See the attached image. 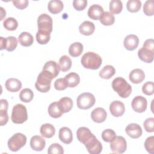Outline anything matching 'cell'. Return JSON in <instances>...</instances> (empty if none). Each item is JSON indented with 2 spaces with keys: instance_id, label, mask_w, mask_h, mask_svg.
Masks as SVG:
<instances>
[{
  "instance_id": "6da1fadb",
  "label": "cell",
  "mask_w": 154,
  "mask_h": 154,
  "mask_svg": "<svg viewBox=\"0 0 154 154\" xmlns=\"http://www.w3.org/2000/svg\"><path fill=\"white\" fill-rule=\"evenodd\" d=\"M102 60L99 55L93 52H87L84 54L81 60V63L85 69L97 70L102 64Z\"/></svg>"
},
{
  "instance_id": "7a4b0ae2",
  "label": "cell",
  "mask_w": 154,
  "mask_h": 154,
  "mask_svg": "<svg viewBox=\"0 0 154 154\" xmlns=\"http://www.w3.org/2000/svg\"><path fill=\"white\" fill-rule=\"evenodd\" d=\"M112 89L122 98H126L132 93V87L122 77H117L112 82Z\"/></svg>"
},
{
  "instance_id": "3957f363",
  "label": "cell",
  "mask_w": 154,
  "mask_h": 154,
  "mask_svg": "<svg viewBox=\"0 0 154 154\" xmlns=\"http://www.w3.org/2000/svg\"><path fill=\"white\" fill-rule=\"evenodd\" d=\"M52 76L45 70H42L37 76L35 84V88L41 93H46L51 88Z\"/></svg>"
},
{
  "instance_id": "277c9868",
  "label": "cell",
  "mask_w": 154,
  "mask_h": 154,
  "mask_svg": "<svg viewBox=\"0 0 154 154\" xmlns=\"http://www.w3.org/2000/svg\"><path fill=\"white\" fill-rule=\"evenodd\" d=\"M11 119L14 123L22 124L28 119V113L26 107L20 103L14 105L12 109Z\"/></svg>"
},
{
  "instance_id": "5b68a950",
  "label": "cell",
  "mask_w": 154,
  "mask_h": 154,
  "mask_svg": "<svg viewBox=\"0 0 154 154\" xmlns=\"http://www.w3.org/2000/svg\"><path fill=\"white\" fill-rule=\"evenodd\" d=\"M26 137L23 134L16 133L8 140V147L11 151L17 152L26 144Z\"/></svg>"
},
{
  "instance_id": "8992f818",
  "label": "cell",
  "mask_w": 154,
  "mask_h": 154,
  "mask_svg": "<svg viewBox=\"0 0 154 154\" xmlns=\"http://www.w3.org/2000/svg\"><path fill=\"white\" fill-rule=\"evenodd\" d=\"M96 99L94 95L90 93L85 92L79 94L76 99L78 107L81 109H88L95 103Z\"/></svg>"
},
{
  "instance_id": "52a82bcc",
  "label": "cell",
  "mask_w": 154,
  "mask_h": 154,
  "mask_svg": "<svg viewBox=\"0 0 154 154\" xmlns=\"http://www.w3.org/2000/svg\"><path fill=\"white\" fill-rule=\"evenodd\" d=\"M52 19L46 13L40 14L37 19L38 31L51 34L52 31Z\"/></svg>"
},
{
  "instance_id": "ba28073f",
  "label": "cell",
  "mask_w": 154,
  "mask_h": 154,
  "mask_svg": "<svg viewBox=\"0 0 154 154\" xmlns=\"http://www.w3.org/2000/svg\"><path fill=\"white\" fill-rule=\"evenodd\" d=\"M84 144L88 153L91 154H99L102 150V145L94 135L90 138Z\"/></svg>"
},
{
  "instance_id": "9c48e42d",
  "label": "cell",
  "mask_w": 154,
  "mask_h": 154,
  "mask_svg": "<svg viewBox=\"0 0 154 154\" xmlns=\"http://www.w3.org/2000/svg\"><path fill=\"white\" fill-rule=\"evenodd\" d=\"M110 148L113 153H123L127 148L126 141L122 136H116L114 140L110 143Z\"/></svg>"
},
{
  "instance_id": "30bf717a",
  "label": "cell",
  "mask_w": 154,
  "mask_h": 154,
  "mask_svg": "<svg viewBox=\"0 0 154 154\" xmlns=\"http://www.w3.org/2000/svg\"><path fill=\"white\" fill-rule=\"evenodd\" d=\"M0 43V49L2 50L5 49L8 52H11L14 51L17 46V38L14 36H9L7 38L1 37Z\"/></svg>"
},
{
  "instance_id": "8fae6325",
  "label": "cell",
  "mask_w": 154,
  "mask_h": 154,
  "mask_svg": "<svg viewBox=\"0 0 154 154\" xmlns=\"http://www.w3.org/2000/svg\"><path fill=\"white\" fill-rule=\"evenodd\" d=\"M147 102L145 97L141 96L135 97L131 103V106L134 111L137 112H143L147 109Z\"/></svg>"
},
{
  "instance_id": "7c38bea8",
  "label": "cell",
  "mask_w": 154,
  "mask_h": 154,
  "mask_svg": "<svg viewBox=\"0 0 154 154\" xmlns=\"http://www.w3.org/2000/svg\"><path fill=\"white\" fill-rule=\"evenodd\" d=\"M109 111L114 117H120L123 116L125 111V105L119 100H114L109 105Z\"/></svg>"
},
{
  "instance_id": "4fadbf2b",
  "label": "cell",
  "mask_w": 154,
  "mask_h": 154,
  "mask_svg": "<svg viewBox=\"0 0 154 154\" xmlns=\"http://www.w3.org/2000/svg\"><path fill=\"white\" fill-rule=\"evenodd\" d=\"M126 132L127 135L132 138H138L142 135L141 127L137 123H132L129 124L126 129Z\"/></svg>"
},
{
  "instance_id": "5bb4252c",
  "label": "cell",
  "mask_w": 154,
  "mask_h": 154,
  "mask_svg": "<svg viewBox=\"0 0 154 154\" xmlns=\"http://www.w3.org/2000/svg\"><path fill=\"white\" fill-rule=\"evenodd\" d=\"M43 70H45L49 73L52 77L55 78L59 75L60 68L59 64L54 61H47L43 67Z\"/></svg>"
},
{
  "instance_id": "9a60e30c",
  "label": "cell",
  "mask_w": 154,
  "mask_h": 154,
  "mask_svg": "<svg viewBox=\"0 0 154 154\" xmlns=\"http://www.w3.org/2000/svg\"><path fill=\"white\" fill-rule=\"evenodd\" d=\"M139 44L138 37L134 34L128 35L124 39L123 45L128 51H133L135 49Z\"/></svg>"
},
{
  "instance_id": "2e32d148",
  "label": "cell",
  "mask_w": 154,
  "mask_h": 154,
  "mask_svg": "<svg viewBox=\"0 0 154 154\" xmlns=\"http://www.w3.org/2000/svg\"><path fill=\"white\" fill-rule=\"evenodd\" d=\"M107 117V113L106 111L100 107L96 108L93 110L91 113V117L93 122L100 123L103 122Z\"/></svg>"
},
{
  "instance_id": "e0dca14e",
  "label": "cell",
  "mask_w": 154,
  "mask_h": 154,
  "mask_svg": "<svg viewBox=\"0 0 154 154\" xmlns=\"http://www.w3.org/2000/svg\"><path fill=\"white\" fill-rule=\"evenodd\" d=\"M46 146V141L43 138L38 135H34L30 140V146L35 151H42Z\"/></svg>"
},
{
  "instance_id": "ac0fdd59",
  "label": "cell",
  "mask_w": 154,
  "mask_h": 154,
  "mask_svg": "<svg viewBox=\"0 0 154 154\" xmlns=\"http://www.w3.org/2000/svg\"><path fill=\"white\" fill-rule=\"evenodd\" d=\"M72 135V132L69 128L63 127L60 128L59 131L58 137L61 141L64 144H69L71 143L73 140Z\"/></svg>"
},
{
  "instance_id": "d6986e66",
  "label": "cell",
  "mask_w": 154,
  "mask_h": 154,
  "mask_svg": "<svg viewBox=\"0 0 154 154\" xmlns=\"http://www.w3.org/2000/svg\"><path fill=\"white\" fill-rule=\"evenodd\" d=\"M154 51L146 49L144 47L141 48L138 51V56L139 58L147 63H151L153 60Z\"/></svg>"
},
{
  "instance_id": "ffe728a7",
  "label": "cell",
  "mask_w": 154,
  "mask_h": 154,
  "mask_svg": "<svg viewBox=\"0 0 154 154\" xmlns=\"http://www.w3.org/2000/svg\"><path fill=\"white\" fill-rule=\"evenodd\" d=\"M129 78L131 82L134 84H140L145 79L144 72L140 69H133L129 75Z\"/></svg>"
},
{
  "instance_id": "44dd1931",
  "label": "cell",
  "mask_w": 154,
  "mask_h": 154,
  "mask_svg": "<svg viewBox=\"0 0 154 154\" xmlns=\"http://www.w3.org/2000/svg\"><path fill=\"white\" fill-rule=\"evenodd\" d=\"M93 135L90 130L86 127H80L76 131L77 138L83 144Z\"/></svg>"
},
{
  "instance_id": "7402d4cb",
  "label": "cell",
  "mask_w": 154,
  "mask_h": 154,
  "mask_svg": "<svg viewBox=\"0 0 154 154\" xmlns=\"http://www.w3.org/2000/svg\"><path fill=\"white\" fill-rule=\"evenodd\" d=\"M103 12V8L102 6L99 4H93L89 7L87 14L93 20H99Z\"/></svg>"
},
{
  "instance_id": "603a6c76",
  "label": "cell",
  "mask_w": 154,
  "mask_h": 154,
  "mask_svg": "<svg viewBox=\"0 0 154 154\" xmlns=\"http://www.w3.org/2000/svg\"><path fill=\"white\" fill-rule=\"evenodd\" d=\"M95 30L94 24L88 20L83 22L79 26V31L81 34L84 35H91Z\"/></svg>"
},
{
  "instance_id": "cb8c5ba5",
  "label": "cell",
  "mask_w": 154,
  "mask_h": 154,
  "mask_svg": "<svg viewBox=\"0 0 154 154\" xmlns=\"http://www.w3.org/2000/svg\"><path fill=\"white\" fill-rule=\"evenodd\" d=\"M5 87L10 92H17L22 88V83L16 78H9L5 81Z\"/></svg>"
},
{
  "instance_id": "d4e9b609",
  "label": "cell",
  "mask_w": 154,
  "mask_h": 154,
  "mask_svg": "<svg viewBox=\"0 0 154 154\" xmlns=\"http://www.w3.org/2000/svg\"><path fill=\"white\" fill-rule=\"evenodd\" d=\"M49 115L54 119H57L60 117L63 114L58 102H52L48 107V109Z\"/></svg>"
},
{
  "instance_id": "484cf974",
  "label": "cell",
  "mask_w": 154,
  "mask_h": 154,
  "mask_svg": "<svg viewBox=\"0 0 154 154\" xmlns=\"http://www.w3.org/2000/svg\"><path fill=\"white\" fill-rule=\"evenodd\" d=\"M40 132L42 137L50 138H52L55 134V127L50 123H45L41 126Z\"/></svg>"
},
{
  "instance_id": "4316f807",
  "label": "cell",
  "mask_w": 154,
  "mask_h": 154,
  "mask_svg": "<svg viewBox=\"0 0 154 154\" xmlns=\"http://www.w3.org/2000/svg\"><path fill=\"white\" fill-rule=\"evenodd\" d=\"M18 42L22 46L28 47L32 45L34 38L30 33L28 32H22L18 37Z\"/></svg>"
},
{
  "instance_id": "83f0119b",
  "label": "cell",
  "mask_w": 154,
  "mask_h": 154,
  "mask_svg": "<svg viewBox=\"0 0 154 154\" xmlns=\"http://www.w3.org/2000/svg\"><path fill=\"white\" fill-rule=\"evenodd\" d=\"M64 7L63 3L60 0H51L48 2V8L52 14H58L60 13Z\"/></svg>"
},
{
  "instance_id": "f1b7e54d",
  "label": "cell",
  "mask_w": 154,
  "mask_h": 154,
  "mask_svg": "<svg viewBox=\"0 0 154 154\" xmlns=\"http://www.w3.org/2000/svg\"><path fill=\"white\" fill-rule=\"evenodd\" d=\"M116 73L115 68L111 65L105 66L99 72V76L104 79H110Z\"/></svg>"
},
{
  "instance_id": "f546056e",
  "label": "cell",
  "mask_w": 154,
  "mask_h": 154,
  "mask_svg": "<svg viewBox=\"0 0 154 154\" xmlns=\"http://www.w3.org/2000/svg\"><path fill=\"white\" fill-rule=\"evenodd\" d=\"M83 52V45L80 42L72 43L69 48V53L73 57H77L81 55Z\"/></svg>"
},
{
  "instance_id": "4dcf8cb0",
  "label": "cell",
  "mask_w": 154,
  "mask_h": 154,
  "mask_svg": "<svg viewBox=\"0 0 154 154\" xmlns=\"http://www.w3.org/2000/svg\"><path fill=\"white\" fill-rule=\"evenodd\" d=\"M63 113L69 112L73 107V101L68 97H63L58 102Z\"/></svg>"
},
{
  "instance_id": "1f68e13d",
  "label": "cell",
  "mask_w": 154,
  "mask_h": 154,
  "mask_svg": "<svg viewBox=\"0 0 154 154\" xmlns=\"http://www.w3.org/2000/svg\"><path fill=\"white\" fill-rule=\"evenodd\" d=\"M64 78L68 83V87L70 88L75 87L80 82V77L79 75L75 72H71L66 75Z\"/></svg>"
},
{
  "instance_id": "d6a6232c",
  "label": "cell",
  "mask_w": 154,
  "mask_h": 154,
  "mask_svg": "<svg viewBox=\"0 0 154 154\" xmlns=\"http://www.w3.org/2000/svg\"><path fill=\"white\" fill-rule=\"evenodd\" d=\"M100 22L105 26L112 25L114 23L115 17L113 14L109 11H105L101 14L99 18Z\"/></svg>"
},
{
  "instance_id": "836d02e7",
  "label": "cell",
  "mask_w": 154,
  "mask_h": 154,
  "mask_svg": "<svg viewBox=\"0 0 154 154\" xmlns=\"http://www.w3.org/2000/svg\"><path fill=\"white\" fill-rule=\"evenodd\" d=\"M59 66L60 70L63 72L70 70L72 66V60L67 55H63L59 60Z\"/></svg>"
},
{
  "instance_id": "e575fe53",
  "label": "cell",
  "mask_w": 154,
  "mask_h": 154,
  "mask_svg": "<svg viewBox=\"0 0 154 154\" xmlns=\"http://www.w3.org/2000/svg\"><path fill=\"white\" fill-rule=\"evenodd\" d=\"M33 97V91L30 88H28L23 89L19 94V98L20 100L25 103L30 102L32 100Z\"/></svg>"
},
{
  "instance_id": "d590c367",
  "label": "cell",
  "mask_w": 154,
  "mask_h": 154,
  "mask_svg": "<svg viewBox=\"0 0 154 154\" xmlns=\"http://www.w3.org/2000/svg\"><path fill=\"white\" fill-rule=\"evenodd\" d=\"M123 9L122 2L120 0H112L109 2V11L112 14H119Z\"/></svg>"
},
{
  "instance_id": "8d00e7d4",
  "label": "cell",
  "mask_w": 154,
  "mask_h": 154,
  "mask_svg": "<svg viewBox=\"0 0 154 154\" xmlns=\"http://www.w3.org/2000/svg\"><path fill=\"white\" fill-rule=\"evenodd\" d=\"M4 27L8 31H14L18 26V22L14 17H8L3 22Z\"/></svg>"
},
{
  "instance_id": "74e56055",
  "label": "cell",
  "mask_w": 154,
  "mask_h": 154,
  "mask_svg": "<svg viewBox=\"0 0 154 154\" xmlns=\"http://www.w3.org/2000/svg\"><path fill=\"white\" fill-rule=\"evenodd\" d=\"M141 7V2L139 0H129L126 4L127 10L131 13L138 12Z\"/></svg>"
},
{
  "instance_id": "f35d334b",
  "label": "cell",
  "mask_w": 154,
  "mask_h": 154,
  "mask_svg": "<svg viewBox=\"0 0 154 154\" xmlns=\"http://www.w3.org/2000/svg\"><path fill=\"white\" fill-rule=\"evenodd\" d=\"M116 137V132L111 129H107L104 130L102 132V140L107 143H111Z\"/></svg>"
},
{
  "instance_id": "ab89813d",
  "label": "cell",
  "mask_w": 154,
  "mask_h": 154,
  "mask_svg": "<svg viewBox=\"0 0 154 154\" xmlns=\"http://www.w3.org/2000/svg\"><path fill=\"white\" fill-rule=\"evenodd\" d=\"M154 1L147 0L143 5V12L146 16H151L154 14Z\"/></svg>"
},
{
  "instance_id": "60d3db41",
  "label": "cell",
  "mask_w": 154,
  "mask_h": 154,
  "mask_svg": "<svg viewBox=\"0 0 154 154\" xmlns=\"http://www.w3.org/2000/svg\"><path fill=\"white\" fill-rule=\"evenodd\" d=\"M51 38V34L37 31L36 33V40L40 45H46Z\"/></svg>"
},
{
  "instance_id": "b9f144b4",
  "label": "cell",
  "mask_w": 154,
  "mask_h": 154,
  "mask_svg": "<svg viewBox=\"0 0 154 154\" xmlns=\"http://www.w3.org/2000/svg\"><path fill=\"white\" fill-rule=\"evenodd\" d=\"M48 153L49 154H63L64 149L60 144L53 143L48 147Z\"/></svg>"
},
{
  "instance_id": "7bdbcfd3",
  "label": "cell",
  "mask_w": 154,
  "mask_h": 154,
  "mask_svg": "<svg viewBox=\"0 0 154 154\" xmlns=\"http://www.w3.org/2000/svg\"><path fill=\"white\" fill-rule=\"evenodd\" d=\"M142 91L144 94L151 96L154 93V84L152 81H148L144 83L142 87Z\"/></svg>"
},
{
  "instance_id": "ee69618b",
  "label": "cell",
  "mask_w": 154,
  "mask_h": 154,
  "mask_svg": "<svg viewBox=\"0 0 154 154\" xmlns=\"http://www.w3.org/2000/svg\"><path fill=\"white\" fill-rule=\"evenodd\" d=\"M146 150L151 154H154V137L151 136L146 138L144 142Z\"/></svg>"
},
{
  "instance_id": "f6af8a7d",
  "label": "cell",
  "mask_w": 154,
  "mask_h": 154,
  "mask_svg": "<svg viewBox=\"0 0 154 154\" xmlns=\"http://www.w3.org/2000/svg\"><path fill=\"white\" fill-rule=\"evenodd\" d=\"M68 87V83L65 78L57 79L54 82V87L57 90L61 91Z\"/></svg>"
},
{
  "instance_id": "bcb514c9",
  "label": "cell",
  "mask_w": 154,
  "mask_h": 154,
  "mask_svg": "<svg viewBox=\"0 0 154 154\" xmlns=\"http://www.w3.org/2000/svg\"><path fill=\"white\" fill-rule=\"evenodd\" d=\"M143 126L147 132H154V118L150 117L146 119L143 123Z\"/></svg>"
},
{
  "instance_id": "7dc6e473",
  "label": "cell",
  "mask_w": 154,
  "mask_h": 154,
  "mask_svg": "<svg viewBox=\"0 0 154 154\" xmlns=\"http://www.w3.org/2000/svg\"><path fill=\"white\" fill-rule=\"evenodd\" d=\"M87 5V0H74L73 1V6L74 8L78 11H81L84 10Z\"/></svg>"
},
{
  "instance_id": "c3c4849f",
  "label": "cell",
  "mask_w": 154,
  "mask_h": 154,
  "mask_svg": "<svg viewBox=\"0 0 154 154\" xmlns=\"http://www.w3.org/2000/svg\"><path fill=\"white\" fill-rule=\"evenodd\" d=\"M12 2L16 8L20 10L26 8L28 5V0H14L12 1Z\"/></svg>"
},
{
  "instance_id": "681fc988",
  "label": "cell",
  "mask_w": 154,
  "mask_h": 154,
  "mask_svg": "<svg viewBox=\"0 0 154 154\" xmlns=\"http://www.w3.org/2000/svg\"><path fill=\"white\" fill-rule=\"evenodd\" d=\"M8 120V116L7 113V110L0 109V122L1 126L5 125Z\"/></svg>"
},
{
  "instance_id": "f907efd6",
  "label": "cell",
  "mask_w": 154,
  "mask_h": 154,
  "mask_svg": "<svg viewBox=\"0 0 154 154\" xmlns=\"http://www.w3.org/2000/svg\"><path fill=\"white\" fill-rule=\"evenodd\" d=\"M143 47L148 49L149 50H151L152 51H154V42L152 38L147 39L146 40L144 43H143Z\"/></svg>"
},
{
  "instance_id": "816d5d0a",
  "label": "cell",
  "mask_w": 154,
  "mask_h": 154,
  "mask_svg": "<svg viewBox=\"0 0 154 154\" xmlns=\"http://www.w3.org/2000/svg\"><path fill=\"white\" fill-rule=\"evenodd\" d=\"M1 105H0V109L2 110H7L8 106V102L6 99H1Z\"/></svg>"
},
{
  "instance_id": "f5cc1de1",
  "label": "cell",
  "mask_w": 154,
  "mask_h": 154,
  "mask_svg": "<svg viewBox=\"0 0 154 154\" xmlns=\"http://www.w3.org/2000/svg\"><path fill=\"white\" fill-rule=\"evenodd\" d=\"M0 9H1V19L0 20H2L3 19V18L5 16L6 12H5V11L4 10V9L2 7H0Z\"/></svg>"
}]
</instances>
